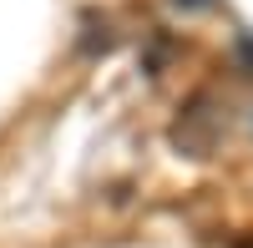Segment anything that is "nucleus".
I'll return each instance as SVG.
<instances>
[{
	"label": "nucleus",
	"instance_id": "f03ea898",
	"mask_svg": "<svg viewBox=\"0 0 253 248\" xmlns=\"http://www.w3.org/2000/svg\"><path fill=\"white\" fill-rule=\"evenodd\" d=\"M233 248H253V238H238V243H233Z\"/></svg>",
	"mask_w": 253,
	"mask_h": 248
},
{
	"label": "nucleus",
	"instance_id": "f257e3e1",
	"mask_svg": "<svg viewBox=\"0 0 253 248\" xmlns=\"http://www.w3.org/2000/svg\"><path fill=\"white\" fill-rule=\"evenodd\" d=\"M177 5H182V10H208L213 0H177Z\"/></svg>",
	"mask_w": 253,
	"mask_h": 248
}]
</instances>
